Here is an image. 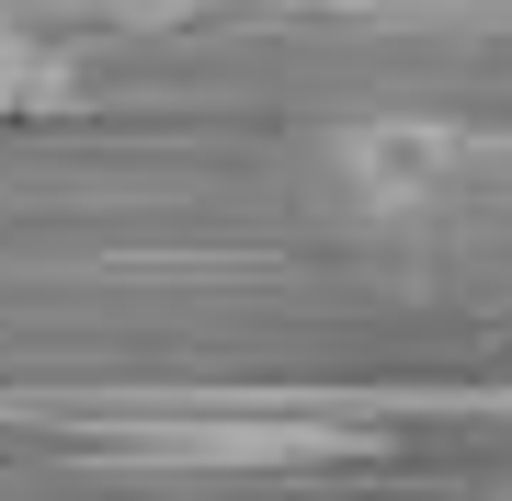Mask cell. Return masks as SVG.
Instances as JSON below:
<instances>
[{
    "label": "cell",
    "instance_id": "obj_1",
    "mask_svg": "<svg viewBox=\"0 0 512 501\" xmlns=\"http://www.w3.org/2000/svg\"><path fill=\"white\" fill-rule=\"evenodd\" d=\"M330 183L365 217H421V205H444L467 183V126H444V114H365V126L330 137Z\"/></svg>",
    "mask_w": 512,
    "mask_h": 501
},
{
    "label": "cell",
    "instance_id": "obj_2",
    "mask_svg": "<svg viewBox=\"0 0 512 501\" xmlns=\"http://www.w3.org/2000/svg\"><path fill=\"white\" fill-rule=\"evenodd\" d=\"M69 103V57L35 35H0V114H57Z\"/></svg>",
    "mask_w": 512,
    "mask_h": 501
}]
</instances>
